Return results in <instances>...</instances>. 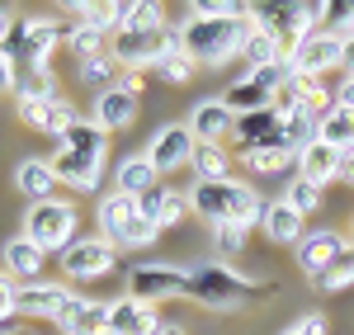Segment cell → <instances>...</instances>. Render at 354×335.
<instances>
[{
  "mask_svg": "<svg viewBox=\"0 0 354 335\" xmlns=\"http://www.w3.org/2000/svg\"><path fill=\"white\" fill-rule=\"evenodd\" d=\"M340 180H345V184H354V151H345V156H340Z\"/></svg>",
  "mask_w": 354,
  "mask_h": 335,
  "instance_id": "cell-48",
  "label": "cell"
},
{
  "mask_svg": "<svg viewBox=\"0 0 354 335\" xmlns=\"http://www.w3.org/2000/svg\"><path fill=\"white\" fill-rule=\"evenodd\" d=\"M15 113L24 118L28 128H38V133H48V137H66V128L76 123V109L66 104V99H28V95H19L15 99Z\"/></svg>",
  "mask_w": 354,
  "mask_h": 335,
  "instance_id": "cell-13",
  "label": "cell"
},
{
  "mask_svg": "<svg viewBox=\"0 0 354 335\" xmlns=\"http://www.w3.org/2000/svg\"><path fill=\"white\" fill-rule=\"evenodd\" d=\"M53 326H62L66 335H95L109 326V303H90L81 293H66L53 316Z\"/></svg>",
  "mask_w": 354,
  "mask_h": 335,
  "instance_id": "cell-14",
  "label": "cell"
},
{
  "mask_svg": "<svg viewBox=\"0 0 354 335\" xmlns=\"http://www.w3.org/2000/svg\"><path fill=\"white\" fill-rule=\"evenodd\" d=\"M156 335H185V331H180V326H161Z\"/></svg>",
  "mask_w": 354,
  "mask_h": 335,
  "instance_id": "cell-51",
  "label": "cell"
},
{
  "mask_svg": "<svg viewBox=\"0 0 354 335\" xmlns=\"http://www.w3.org/2000/svg\"><path fill=\"white\" fill-rule=\"evenodd\" d=\"M298 175H302V180H312V184H330V180H340V151L317 137L312 146H302V151H298Z\"/></svg>",
  "mask_w": 354,
  "mask_h": 335,
  "instance_id": "cell-23",
  "label": "cell"
},
{
  "mask_svg": "<svg viewBox=\"0 0 354 335\" xmlns=\"http://www.w3.org/2000/svg\"><path fill=\"white\" fill-rule=\"evenodd\" d=\"M19 95H28V99H62L57 95V81H53V71L43 66V71H28L24 81H19Z\"/></svg>",
  "mask_w": 354,
  "mask_h": 335,
  "instance_id": "cell-42",
  "label": "cell"
},
{
  "mask_svg": "<svg viewBox=\"0 0 354 335\" xmlns=\"http://www.w3.org/2000/svg\"><path fill=\"white\" fill-rule=\"evenodd\" d=\"M53 170H57V180H62L66 189H76V194H95L100 180H104V161L81 156V151H66V146L53 156Z\"/></svg>",
  "mask_w": 354,
  "mask_h": 335,
  "instance_id": "cell-16",
  "label": "cell"
},
{
  "mask_svg": "<svg viewBox=\"0 0 354 335\" xmlns=\"http://www.w3.org/2000/svg\"><path fill=\"white\" fill-rule=\"evenodd\" d=\"M250 19H255L260 28H270L283 52H293L298 43H307V38L317 33L302 5H250Z\"/></svg>",
  "mask_w": 354,
  "mask_h": 335,
  "instance_id": "cell-8",
  "label": "cell"
},
{
  "mask_svg": "<svg viewBox=\"0 0 354 335\" xmlns=\"http://www.w3.org/2000/svg\"><path fill=\"white\" fill-rule=\"evenodd\" d=\"M133 33H151V28H165V10L156 0H123V24Z\"/></svg>",
  "mask_w": 354,
  "mask_h": 335,
  "instance_id": "cell-35",
  "label": "cell"
},
{
  "mask_svg": "<svg viewBox=\"0 0 354 335\" xmlns=\"http://www.w3.org/2000/svg\"><path fill=\"white\" fill-rule=\"evenodd\" d=\"M0 335H28V331H0Z\"/></svg>",
  "mask_w": 354,
  "mask_h": 335,
  "instance_id": "cell-53",
  "label": "cell"
},
{
  "mask_svg": "<svg viewBox=\"0 0 354 335\" xmlns=\"http://www.w3.org/2000/svg\"><path fill=\"white\" fill-rule=\"evenodd\" d=\"M340 251H350V236H340V231H330V227H317V231H307L298 246H293V255H298V269L307 274V279H322L330 269V260Z\"/></svg>",
  "mask_w": 354,
  "mask_h": 335,
  "instance_id": "cell-12",
  "label": "cell"
},
{
  "mask_svg": "<svg viewBox=\"0 0 354 335\" xmlns=\"http://www.w3.org/2000/svg\"><path fill=\"white\" fill-rule=\"evenodd\" d=\"M260 227H265V236H270V241H279V246H298L302 236H307L302 218L288 208V203H283V198H274L270 208H265V222H260Z\"/></svg>",
  "mask_w": 354,
  "mask_h": 335,
  "instance_id": "cell-26",
  "label": "cell"
},
{
  "mask_svg": "<svg viewBox=\"0 0 354 335\" xmlns=\"http://www.w3.org/2000/svg\"><path fill=\"white\" fill-rule=\"evenodd\" d=\"M189 208L198 218H208L213 227H245L250 231L255 222H265L270 203L241 180H198L189 189Z\"/></svg>",
  "mask_w": 354,
  "mask_h": 335,
  "instance_id": "cell-1",
  "label": "cell"
},
{
  "mask_svg": "<svg viewBox=\"0 0 354 335\" xmlns=\"http://www.w3.org/2000/svg\"><path fill=\"white\" fill-rule=\"evenodd\" d=\"M10 28H15V15L0 5V48H5V38H10Z\"/></svg>",
  "mask_w": 354,
  "mask_h": 335,
  "instance_id": "cell-49",
  "label": "cell"
},
{
  "mask_svg": "<svg viewBox=\"0 0 354 335\" xmlns=\"http://www.w3.org/2000/svg\"><path fill=\"white\" fill-rule=\"evenodd\" d=\"M317 137L326 142V146H335L340 156H345V151H354V113L335 104L330 113H322V118H317Z\"/></svg>",
  "mask_w": 354,
  "mask_h": 335,
  "instance_id": "cell-30",
  "label": "cell"
},
{
  "mask_svg": "<svg viewBox=\"0 0 354 335\" xmlns=\"http://www.w3.org/2000/svg\"><path fill=\"white\" fill-rule=\"evenodd\" d=\"M95 335H109V331H95Z\"/></svg>",
  "mask_w": 354,
  "mask_h": 335,
  "instance_id": "cell-55",
  "label": "cell"
},
{
  "mask_svg": "<svg viewBox=\"0 0 354 335\" xmlns=\"http://www.w3.org/2000/svg\"><path fill=\"white\" fill-rule=\"evenodd\" d=\"M241 241H245V227H218V246H222L227 255L241 251Z\"/></svg>",
  "mask_w": 354,
  "mask_h": 335,
  "instance_id": "cell-44",
  "label": "cell"
},
{
  "mask_svg": "<svg viewBox=\"0 0 354 335\" xmlns=\"http://www.w3.org/2000/svg\"><path fill=\"white\" fill-rule=\"evenodd\" d=\"M340 57H345V38L340 33H326V28H317L307 43H298L293 52L283 57L288 66H293V76H326L330 66H340Z\"/></svg>",
  "mask_w": 354,
  "mask_h": 335,
  "instance_id": "cell-9",
  "label": "cell"
},
{
  "mask_svg": "<svg viewBox=\"0 0 354 335\" xmlns=\"http://www.w3.org/2000/svg\"><path fill=\"white\" fill-rule=\"evenodd\" d=\"M245 38H250V15H213V19L189 15V24L180 28V52L194 66H222L241 57Z\"/></svg>",
  "mask_w": 354,
  "mask_h": 335,
  "instance_id": "cell-2",
  "label": "cell"
},
{
  "mask_svg": "<svg viewBox=\"0 0 354 335\" xmlns=\"http://www.w3.org/2000/svg\"><path fill=\"white\" fill-rule=\"evenodd\" d=\"M62 269H66V279H100L113 269V246L104 236H76L62 251Z\"/></svg>",
  "mask_w": 354,
  "mask_h": 335,
  "instance_id": "cell-11",
  "label": "cell"
},
{
  "mask_svg": "<svg viewBox=\"0 0 354 335\" xmlns=\"http://www.w3.org/2000/svg\"><path fill=\"white\" fill-rule=\"evenodd\" d=\"M340 66H345V76L354 71V38H345V57H340Z\"/></svg>",
  "mask_w": 354,
  "mask_h": 335,
  "instance_id": "cell-50",
  "label": "cell"
},
{
  "mask_svg": "<svg viewBox=\"0 0 354 335\" xmlns=\"http://www.w3.org/2000/svg\"><path fill=\"white\" fill-rule=\"evenodd\" d=\"M241 57L250 61V71H265V66H279L283 61V48H279V38H274L270 28H260L255 19H250V38H245V48H241Z\"/></svg>",
  "mask_w": 354,
  "mask_h": 335,
  "instance_id": "cell-29",
  "label": "cell"
},
{
  "mask_svg": "<svg viewBox=\"0 0 354 335\" xmlns=\"http://www.w3.org/2000/svg\"><path fill=\"white\" fill-rule=\"evenodd\" d=\"M322 293H340V288H354V246L350 251H340L335 260H330V269L322 274V279H312Z\"/></svg>",
  "mask_w": 354,
  "mask_h": 335,
  "instance_id": "cell-38",
  "label": "cell"
},
{
  "mask_svg": "<svg viewBox=\"0 0 354 335\" xmlns=\"http://www.w3.org/2000/svg\"><path fill=\"white\" fill-rule=\"evenodd\" d=\"M279 142L288 146V151H302V146H312L317 142V118L312 113H279Z\"/></svg>",
  "mask_w": 354,
  "mask_h": 335,
  "instance_id": "cell-33",
  "label": "cell"
},
{
  "mask_svg": "<svg viewBox=\"0 0 354 335\" xmlns=\"http://www.w3.org/2000/svg\"><path fill=\"white\" fill-rule=\"evenodd\" d=\"M283 203H288V208H293L298 218H307V213H317V208H322V184H312V180L293 175V184H288Z\"/></svg>",
  "mask_w": 354,
  "mask_h": 335,
  "instance_id": "cell-39",
  "label": "cell"
},
{
  "mask_svg": "<svg viewBox=\"0 0 354 335\" xmlns=\"http://www.w3.org/2000/svg\"><path fill=\"white\" fill-rule=\"evenodd\" d=\"M76 15H81L90 28H100V33H118V24H123V0H76L71 5Z\"/></svg>",
  "mask_w": 354,
  "mask_h": 335,
  "instance_id": "cell-31",
  "label": "cell"
},
{
  "mask_svg": "<svg viewBox=\"0 0 354 335\" xmlns=\"http://www.w3.org/2000/svg\"><path fill=\"white\" fill-rule=\"evenodd\" d=\"M109 335H156L161 321H156V307L151 303H137V298H113L109 303Z\"/></svg>",
  "mask_w": 354,
  "mask_h": 335,
  "instance_id": "cell-17",
  "label": "cell"
},
{
  "mask_svg": "<svg viewBox=\"0 0 354 335\" xmlns=\"http://www.w3.org/2000/svg\"><path fill=\"white\" fill-rule=\"evenodd\" d=\"M15 288H19V283L10 279V274H0V331H10L5 321L15 316Z\"/></svg>",
  "mask_w": 354,
  "mask_h": 335,
  "instance_id": "cell-43",
  "label": "cell"
},
{
  "mask_svg": "<svg viewBox=\"0 0 354 335\" xmlns=\"http://www.w3.org/2000/svg\"><path fill=\"white\" fill-rule=\"evenodd\" d=\"M194 133H189V123H165L156 137L147 142V161H151V170L156 175H170V170H180V166H189L194 161Z\"/></svg>",
  "mask_w": 354,
  "mask_h": 335,
  "instance_id": "cell-10",
  "label": "cell"
},
{
  "mask_svg": "<svg viewBox=\"0 0 354 335\" xmlns=\"http://www.w3.org/2000/svg\"><path fill=\"white\" fill-rule=\"evenodd\" d=\"M250 293H255V283L245 274H236L232 265H198V269H189V298L213 312L241 307Z\"/></svg>",
  "mask_w": 354,
  "mask_h": 335,
  "instance_id": "cell-4",
  "label": "cell"
},
{
  "mask_svg": "<svg viewBox=\"0 0 354 335\" xmlns=\"http://www.w3.org/2000/svg\"><path fill=\"white\" fill-rule=\"evenodd\" d=\"M232 137L241 142V151H255V146H270V142H279V113H274V109L241 113V118H236V133H232Z\"/></svg>",
  "mask_w": 354,
  "mask_h": 335,
  "instance_id": "cell-25",
  "label": "cell"
},
{
  "mask_svg": "<svg viewBox=\"0 0 354 335\" xmlns=\"http://www.w3.org/2000/svg\"><path fill=\"white\" fill-rule=\"evenodd\" d=\"M350 246H354V222H350Z\"/></svg>",
  "mask_w": 354,
  "mask_h": 335,
  "instance_id": "cell-54",
  "label": "cell"
},
{
  "mask_svg": "<svg viewBox=\"0 0 354 335\" xmlns=\"http://www.w3.org/2000/svg\"><path fill=\"white\" fill-rule=\"evenodd\" d=\"M283 335H326V321H322V316H302V321H293Z\"/></svg>",
  "mask_w": 354,
  "mask_h": 335,
  "instance_id": "cell-45",
  "label": "cell"
},
{
  "mask_svg": "<svg viewBox=\"0 0 354 335\" xmlns=\"http://www.w3.org/2000/svg\"><path fill=\"white\" fill-rule=\"evenodd\" d=\"M175 43H180V33H170V28H151V33L118 28L109 38V57L118 61V71H147V66H156Z\"/></svg>",
  "mask_w": 354,
  "mask_h": 335,
  "instance_id": "cell-6",
  "label": "cell"
},
{
  "mask_svg": "<svg viewBox=\"0 0 354 335\" xmlns=\"http://www.w3.org/2000/svg\"><path fill=\"white\" fill-rule=\"evenodd\" d=\"M189 133H194V142H213V146H222V137L236 133V113L227 109L222 99H198L194 113H189Z\"/></svg>",
  "mask_w": 354,
  "mask_h": 335,
  "instance_id": "cell-18",
  "label": "cell"
},
{
  "mask_svg": "<svg viewBox=\"0 0 354 335\" xmlns=\"http://www.w3.org/2000/svg\"><path fill=\"white\" fill-rule=\"evenodd\" d=\"M137 104H142V95H133L128 85H109L95 95V123L104 133H123L137 123Z\"/></svg>",
  "mask_w": 354,
  "mask_h": 335,
  "instance_id": "cell-15",
  "label": "cell"
},
{
  "mask_svg": "<svg viewBox=\"0 0 354 335\" xmlns=\"http://www.w3.org/2000/svg\"><path fill=\"white\" fill-rule=\"evenodd\" d=\"M95 218H100V236L113 246V236H118V231H123V227L137 218V198H128V194H118V189H113V194L100 198Z\"/></svg>",
  "mask_w": 354,
  "mask_h": 335,
  "instance_id": "cell-28",
  "label": "cell"
},
{
  "mask_svg": "<svg viewBox=\"0 0 354 335\" xmlns=\"http://www.w3.org/2000/svg\"><path fill=\"white\" fill-rule=\"evenodd\" d=\"M15 184H19V194H28L33 203H48V198L57 194V170L53 161H43V156H24L19 166H15Z\"/></svg>",
  "mask_w": 354,
  "mask_h": 335,
  "instance_id": "cell-20",
  "label": "cell"
},
{
  "mask_svg": "<svg viewBox=\"0 0 354 335\" xmlns=\"http://www.w3.org/2000/svg\"><path fill=\"white\" fill-rule=\"evenodd\" d=\"M66 293H71V288H62V283H48V279L19 283V288H15V312H19V316H43V321H53Z\"/></svg>",
  "mask_w": 354,
  "mask_h": 335,
  "instance_id": "cell-19",
  "label": "cell"
},
{
  "mask_svg": "<svg viewBox=\"0 0 354 335\" xmlns=\"http://www.w3.org/2000/svg\"><path fill=\"white\" fill-rule=\"evenodd\" d=\"M10 90H19V81H15V61L0 52V95H10Z\"/></svg>",
  "mask_w": 354,
  "mask_h": 335,
  "instance_id": "cell-46",
  "label": "cell"
},
{
  "mask_svg": "<svg viewBox=\"0 0 354 335\" xmlns=\"http://www.w3.org/2000/svg\"><path fill=\"white\" fill-rule=\"evenodd\" d=\"M113 76H118V61H113L109 52H104V57H90V61H81V81L90 85L95 95H100V90H109V85H118Z\"/></svg>",
  "mask_w": 354,
  "mask_h": 335,
  "instance_id": "cell-40",
  "label": "cell"
},
{
  "mask_svg": "<svg viewBox=\"0 0 354 335\" xmlns=\"http://www.w3.org/2000/svg\"><path fill=\"white\" fill-rule=\"evenodd\" d=\"M245 170H255V175H279V170H288L298 161V151H288L283 142H270V146H255V151H241Z\"/></svg>",
  "mask_w": 354,
  "mask_h": 335,
  "instance_id": "cell-32",
  "label": "cell"
},
{
  "mask_svg": "<svg viewBox=\"0 0 354 335\" xmlns=\"http://www.w3.org/2000/svg\"><path fill=\"white\" fill-rule=\"evenodd\" d=\"M340 38H354V15H350V24H345V33H340Z\"/></svg>",
  "mask_w": 354,
  "mask_h": 335,
  "instance_id": "cell-52",
  "label": "cell"
},
{
  "mask_svg": "<svg viewBox=\"0 0 354 335\" xmlns=\"http://www.w3.org/2000/svg\"><path fill=\"white\" fill-rule=\"evenodd\" d=\"M62 146H66V151H81V156H95V161H104V156H109V133H104L95 118H76V123L66 128Z\"/></svg>",
  "mask_w": 354,
  "mask_h": 335,
  "instance_id": "cell-27",
  "label": "cell"
},
{
  "mask_svg": "<svg viewBox=\"0 0 354 335\" xmlns=\"http://www.w3.org/2000/svg\"><path fill=\"white\" fill-rule=\"evenodd\" d=\"M189 170L198 180H232L227 170H232V156H227V146H213V142H198L194 146V161Z\"/></svg>",
  "mask_w": 354,
  "mask_h": 335,
  "instance_id": "cell-34",
  "label": "cell"
},
{
  "mask_svg": "<svg viewBox=\"0 0 354 335\" xmlns=\"http://www.w3.org/2000/svg\"><path fill=\"white\" fill-rule=\"evenodd\" d=\"M128 298L137 303H161V298H189V269L175 265H133L128 269Z\"/></svg>",
  "mask_w": 354,
  "mask_h": 335,
  "instance_id": "cell-7",
  "label": "cell"
},
{
  "mask_svg": "<svg viewBox=\"0 0 354 335\" xmlns=\"http://www.w3.org/2000/svg\"><path fill=\"white\" fill-rule=\"evenodd\" d=\"M24 236L38 246V251H66V246L76 241V208H71V203H62V198L28 203Z\"/></svg>",
  "mask_w": 354,
  "mask_h": 335,
  "instance_id": "cell-5",
  "label": "cell"
},
{
  "mask_svg": "<svg viewBox=\"0 0 354 335\" xmlns=\"http://www.w3.org/2000/svg\"><path fill=\"white\" fill-rule=\"evenodd\" d=\"M156 236H161V227L151 222V218L142 213V203H137V218H133L128 227H123L118 236H113V246H128V251H142V246H151Z\"/></svg>",
  "mask_w": 354,
  "mask_h": 335,
  "instance_id": "cell-37",
  "label": "cell"
},
{
  "mask_svg": "<svg viewBox=\"0 0 354 335\" xmlns=\"http://www.w3.org/2000/svg\"><path fill=\"white\" fill-rule=\"evenodd\" d=\"M0 260H5V274H10V279H19V283H33L38 274H43V251L28 241L24 231H19V236H10V241L0 246Z\"/></svg>",
  "mask_w": 354,
  "mask_h": 335,
  "instance_id": "cell-21",
  "label": "cell"
},
{
  "mask_svg": "<svg viewBox=\"0 0 354 335\" xmlns=\"http://www.w3.org/2000/svg\"><path fill=\"white\" fill-rule=\"evenodd\" d=\"M113 189L128 198H147L151 189H156V170H151V161L137 151V156H123L118 161V170H113Z\"/></svg>",
  "mask_w": 354,
  "mask_h": 335,
  "instance_id": "cell-24",
  "label": "cell"
},
{
  "mask_svg": "<svg viewBox=\"0 0 354 335\" xmlns=\"http://www.w3.org/2000/svg\"><path fill=\"white\" fill-rule=\"evenodd\" d=\"M335 104H340V109H350V113H354V71H350V76H345V81H340V90H335Z\"/></svg>",
  "mask_w": 354,
  "mask_h": 335,
  "instance_id": "cell-47",
  "label": "cell"
},
{
  "mask_svg": "<svg viewBox=\"0 0 354 335\" xmlns=\"http://www.w3.org/2000/svg\"><path fill=\"white\" fill-rule=\"evenodd\" d=\"M66 38H71V28L57 24V19H15V28H10V38H5L0 52L10 57V61H24L28 71H43L48 57L57 52V43H66Z\"/></svg>",
  "mask_w": 354,
  "mask_h": 335,
  "instance_id": "cell-3",
  "label": "cell"
},
{
  "mask_svg": "<svg viewBox=\"0 0 354 335\" xmlns=\"http://www.w3.org/2000/svg\"><path fill=\"white\" fill-rule=\"evenodd\" d=\"M156 71H161V76H165L170 85H185V81L194 76V61H189L185 52H180V43H175V48H170V52H165L161 61H156Z\"/></svg>",
  "mask_w": 354,
  "mask_h": 335,
  "instance_id": "cell-41",
  "label": "cell"
},
{
  "mask_svg": "<svg viewBox=\"0 0 354 335\" xmlns=\"http://www.w3.org/2000/svg\"><path fill=\"white\" fill-rule=\"evenodd\" d=\"M137 203H142V213L161 227V231H165V227H180L194 213V208H189V194H180V189H161V184H156L147 198H137Z\"/></svg>",
  "mask_w": 354,
  "mask_h": 335,
  "instance_id": "cell-22",
  "label": "cell"
},
{
  "mask_svg": "<svg viewBox=\"0 0 354 335\" xmlns=\"http://www.w3.org/2000/svg\"><path fill=\"white\" fill-rule=\"evenodd\" d=\"M66 48L81 57V61H90V57H104V52H109V33H100V28H90V24H71Z\"/></svg>",
  "mask_w": 354,
  "mask_h": 335,
  "instance_id": "cell-36",
  "label": "cell"
}]
</instances>
